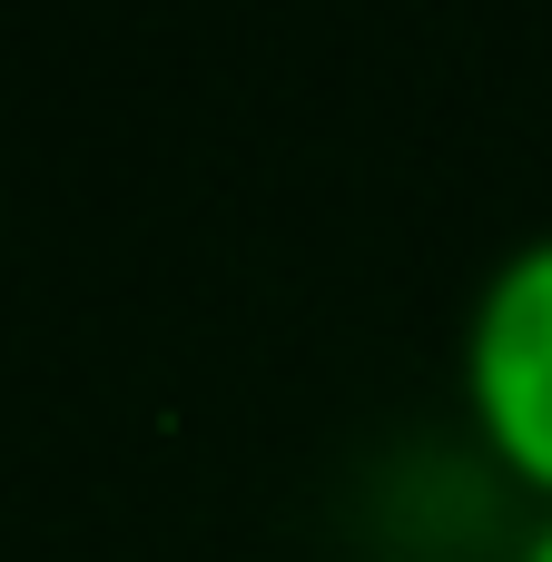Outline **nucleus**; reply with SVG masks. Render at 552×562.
Returning a JSON list of instances; mask_svg holds the SVG:
<instances>
[{
  "label": "nucleus",
  "instance_id": "nucleus-2",
  "mask_svg": "<svg viewBox=\"0 0 552 562\" xmlns=\"http://www.w3.org/2000/svg\"><path fill=\"white\" fill-rule=\"evenodd\" d=\"M514 562H552V514L533 524V533H523V553H514Z\"/></svg>",
  "mask_w": 552,
  "mask_h": 562
},
{
  "label": "nucleus",
  "instance_id": "nucleus-1",
  "mask_svg": "<svg viewBox=\"0 0 552 562\" xmlns=\"http://www.w3.org/2000/svg\"><path fill=\"white\" fill-rule=\"evenodd\" d=\"M464 405L504 474L552 504V227L514 237L464 316Z\"/></svg>",
  "mask_w": 552,
  "mask_h": 562
}]
</instances>
